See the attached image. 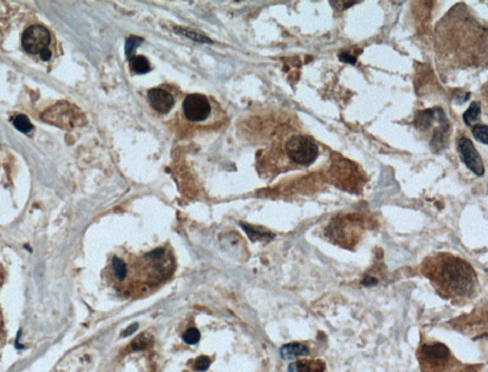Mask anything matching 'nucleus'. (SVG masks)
I'll return each instance as SVG.
<instances>
[{"instance_id":"nucleus-1","label":"nucleus","mask_w":488,"mask_h":372,"mask_svg":"<svg viewBox=\"0 0 488 372\" xmlns=\"http://www.w3.org/2000/svg\"><path fill=\"white\" fill-rule=\"evenodd\" d=\"M420 271L439 295L454 304H466L478 295L480 282L473 266L453 254L436 253L425 258Z\"/></svg>"},{"instance_id":"nucleus-2","label":"nucleus","mask_w":488,"mask_h":372,"mask_svg":"<svg viewBox=\"0 0 488 372\" xmlns=\"http://www.w3.org/2000/svg\"><path fill=\"white\" fill-rule=\"evenodd\" d=\"M365 224L359 216L337 217L324 229V236L332 244L341 248L353 249L364 235Z\"/></svg>"},{"instance_id":"nucleus-3","label":"nucleus","mask_w":488,"mask_h":372,"mask_svg":"<svg viewBox=\"0 0 488 372\" xmlns=\"http://www.w3.org/2000/svg\"><path fill=\"white\" fill-rule=\"evenodd\" d=\"M418 357L423 372H446L458 365L448 346L440 342H422L418 349Z\"/></svg>"},{"instance_id":"nucleus-4","label":"nucleus","mask_w":488,"mask_h":372,"mask_svg":"<svg viewBox=\"0 0 488 372\" xmlns=\"http://www.w3.org/2000/svg\"><path fill=\"white\" fill-rule=\"evenodd\" d=\"M52 35L42 25H31L22 34L21 44L24 51L32 55H39L42 61H50L53 56L51 50Z\"/></svg>"},{"instance_id":"nucleus-5","label":"nucleus","mask_w":488,"mask_h":372,"mask_svg":"<svg viewBox=\"0 0 488 372\" xmlns=\"http://www.w3.org/2000/svg\"><path fill=\"white\" fill-rule=\"evenodd\" d=\"M285 151L292 162L299 165H310L319 156V146L308 135L291 136L285 144Z\"/></svg>"},{"instance_id":"nucleus-6","label":"nucleus","mask_w":488,"mask_h":372,"mask_svg":"<svg viewBox=\"0 0 488 372\" xmlns=\"http://www.w3.org/2000/svg\"><path fill=\"white\" fill-rule=\"evenodd\" d=\"M182 111L187 121L199 123L210 116L212 107L209 100L205 95L191 94L183 101Z\"/></svg>"},{"instance_id":"nucleus-7","label":"nucleus","mask_w":488,"mask_h":372,"mask_svg":"<svg viewBox=\"0 0 488 372\" xmlns=\"http://www.w3.org/2000/svg\"><path fill=\"white\" fill-rule=\"evenodd\" d=\"M458 149L461 160L468 169L477 176H483L485 171L483 162L472 142L466 136H461L458 142Z\"/></svg>"},{"instance_id":"nucleus-8","label":"nucleus","mask_w":488,"mask_h":372,"mask_svg":"<svg viewBox=\"0 0 488 372\" xmlns=\"http://www.w3.org/2000/svg\"><path fill=\"white\" fill-rule=\"evenodd\" d=\"M147 99L151 107L160 114L169 113L175 105V97L167 90L153 88L148 91Z\"/></svg>"},{"instance_id":"nucleus-9","label":"nucleus","mask_w":488,"mask_h":372,"mask_svg":"<svg viewBox=\"0 0 488 372\" xmlns=\"http://www.w3.org/2000/svg\"><path fill=\"white\" fill-rule=\"evenodd\" d=\"M326 364L321 360H300L288 366V372H324Z\"/></svg>"},{"instance_id":"nucleus-10","label":"nucleus","mask_w":488,"mask_h":372,"mask_svg":"<svg viewBox=\"0 0 488 372\" xmlns=\"http://www.w3.org/2000/svg\"><path fill=\"white\" fill-rule=\"evenodd\" d=\"M308 353V347L300 343H290L280 348V356L284 360H293L300 356H305Z\"/></svg>"},{"instance_id":"nucleus-11","label":"nucleus","mask_w":488,"mask_h":372,"mask_svg":"<svg viewBox=\"0 0 488 372\" xmlns=\"http://www.w3.org/2000/svg\"><path fill=\"white\" fill-rule=\"evenodd\" d=\"M437 115V109H428L419 112L415 118V125L420 130H426L433 124Z\"/></svg>"},{"instance_id":"nucleus-12","label":"nucleus","mask_w":488,"mask_h":372,"mask_svg":"<svg viewBox=\"0 0 488 372\" xmlns=\"http://www.w3.org/2000/svg\"><path fill=\"white\" fill-rule=\"evenodd\" d=\"M240 225L243 228L244 231L246 232L247 236L250 238V240L253 242L263 241V240H271L272 238L274 237V235L271 234L270 232L265 231L261 227H255V226H251L249 224H244V223H241Z\"/></svg>"},{"instance_id":"nucleus-13","label":"nucleus","mask_w":488,"mask_h":372,"mask_svg":"<svg viewBox=\"0 0 488 372\" xmlns=\"http://www.w3.org/2000/svg\"><path fill=\"white\" fill-rule=\"evenodd\" d=\"M131 68L134 73L138 74H146L151 70L149 61L143 55H137L136 57L132 58Z\"/></svg>"},{"instance_id":"nucleus-14","label":"nucleus","mask_w":488,"mask_h":372,"mask_svg":"<svg viewBox=\"0 0 488 372\" xmlns=\"http://www.w3.org/2000/svg\"><path fill=\"white\" fill-rule=\"evenodd\" d=\"M481 103L479 102H473L469 105L467 111L463 114V122L466 125L470 126L481 115Z\"/></svg>"},{"instance_id":"nucleus-15","label":"nucleus","mask_w":488,"mask_h":372,"mask_svg":"<svg viewBox=\"0 0 488 372\" xmlns=\"http://www.w3.org/2000/svg\"><path fill=\"white\" fill-rule=\"evenodd\" d=\"M112 265L115 272V277L117 278L119 281L124 280L127 275V267L125 263L120 258L114 257L112 261Z\"/></svg>"},{"instance_id":"nucleus-16","label":"nucleus","mask_w":488,"mask_h":372,"mask_svg":"<svg viewBox=\"0 0 488 372\" xmlns=\"http://www.w3.org/2000/svg\"><path fill=\"white\" fill-rule=\"evenodd\" d=\"M472 134L478 142L483 144L488 143L487 125L485 124H476L472 127Z\"/></svg>"},{"instance_id":"nucleus-17","label":"nucleus","mask_w":488,"mask_h":372,"mask_svg":"<svg viewBox=\"0 0 488 372\" xmlns=\"http://www.w3.org/2000/svg\"><path fill=\"white\" fill-rule=\"evenodd\" d=\"M152 338L149 334L143 333L136 337L133 342H132V347L134 350H143L149 346L150 344L152 343Z\"/></svg>"},{"instance_id":"nucleus-18","label":"nucleus","mask_w":488,"mask_h":372,"mask_svg":"<svg viewBox=\"0 0 488 372\" xmlns=\"http://www.w3.org/2000/svg\"><path fill=\"white\" fill-rule=\"evenodd\" d=\"M14 126L22 133H29L34 128L33 124L30 122L29 119L25 115H17L14 121Z\"/></svg>"},{"instance_id":"nucleus-19","label":"nucleus","mask_w":488,"mask_h":372,"mask_svg":"<svg viewBox=\"0 0 488 372\" xmlns=\"http://www.w3.org/2000/svg\"><path fill=\"white\" fill-rule=\"evenodd\" d=\"M182 339L188 345H196L200 340V333L197 328H190L183 334Z\"/></svg>"},{"instance_id":"nucleus-20","label":"nucleus","mask_w":488,"mask_h":372,"mask_svg":"<svg viewBox=\"0 0 488 372\" xmlns=\"http://www.w3.org/2000/svg\"><path fill=\"white\" fill-rule=\"evenodd\" d=\"M140 42H143V40L136 36H131L127 40L126 45H125V53L128 57L135 53L136 48L138 47Z\"/></svg>"},{"instance_id":"nucleus-21","label":"nucleus","mask_w":488,"mask_h":372,"mask_svg":"<svg viewBox=\"0 0 488 372\" xmlns=\"http://www.w3.org/2000/svg\"><path fill=\"white\" fill-rule=\"evenodd\" d=\"M210 359L207 356H199L195 362V369L197 371H205L210 366Z\"/></svg>"},{"instance_id":"nucleus-22","label":"nucleus","mask_w":488,"mask_h":372,"mask_svg":"<svg viewBox=\"0 0 488 372\" xmlns=\"http://www.w3.org/2000/svg\"><path fill=\"white\" fill-rule=\"evenodd\" d=\"M177 34H184L186 35L187 37H190L192 40L197 41H201V42H209V40L206 37V36H202L201 34H197V33H195L193 31H189V30H186V29H181L179 30L178 32H176Z\"/></svg>"},{"instance_id":"nucleus-23","label":"nucleus","mask_w":488,"mask_h":372,"mask_svg":"<svg viewBox=\"0 0 488 372\" xmlns=\"http://www.w3.org/2000/svg\"><path fill=\"white\" fill-rule=\"evenodd\" d=\"M339 57L340 61L346 62V63H349V64H355L356 61H357L356 57H354L351 54H348L346 52L339 54Z\"/></svg>"},{"instance_id":"nucleus-24","label":"nucleus","mask_w":488,"mask_h":372,"mask_svg":"<svg viewBox=\"0 0 488 372\" xmlns=\"http://www.w3.org/2000/svg\"><path fill=\"white\" fill-rule=\"evenodd\" d=\"M164 255V249L163 248H158L156 250L152 251L148 253L145 257L149 258L151 260H156V259H160Z\"/></svg>"},{"instance_id":"nucleus-25","label":"nucleus","mask_w":488,"mask_h":372,"mask_svg":"<svg viewBox=\"0 0 488 372\" xmlns=\"http://www.w3.org/2000/svg\"><path fill=\"white\" fill-rule=\"evenodd\" d=\"M138 329V324H133V325L128 326L124 331L122 332V337H128L130 335L134 334L135 332Z\"/></svg>"}]
</instances>
